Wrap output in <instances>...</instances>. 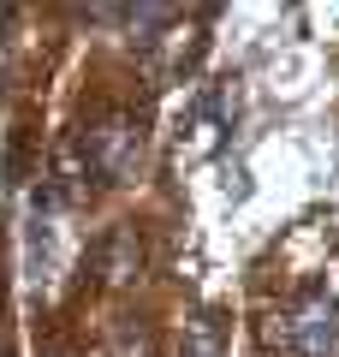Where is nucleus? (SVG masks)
<instances>
[{
  "instance_id": "obj_1",
  "label": "nucleus",
  "mask_w": 339,
  "mask_h": 357,
  "mask_svg": "<svg viewBox=\"0 0 339 357\" xmlns=\"http://www.w3.org/2000/svg\"><path fill=\"white\" fill-rule=\"evenodd\" d=\"M84 167L101 178V185H131L143 173V155H149V131H143L137 114L126 107H107L84 126Z\"/></svg>"
},
{
  "instance_id": "obj_2",
  "label": "nucleus",
  "mask_w": 339,
  "mask_h": 357,
  "mask_svg": "<svg viewBox=\"0 0 339 357\" xmlns=\"http://www.w3.org/2000/svg\"><path fill=\"white\" fill-rule=\"evenodd\" d=\"M262 340L280 357H339V304L322 292H303L262 321Z\"/></svg>"
},
{
  "instance_id": "obj_3",
  "label": "nucleus",
  "mask_w": 339,
  "mask_h": 357,
  "mask_svg": "<svg viewBox=\"0 0 339 357\" xmlns=\"http://www.w3.org/2000/svg\"><path fill=\"white\" fill-rule=\"evenodd\" d=\"M96 274H101V286H113V292H131V286L143 280V232H137V220H119V227L101 238Z\"/></svg>"
},
{
  "instance_id": "obj_4",
  "label": "nucleus",
  "mask_w": 339,
  "mask_h": 357,
  "mask_svg": "<svg viewBox=\"0 0 339 357\" xmlns=\"http://www.w3.org/2000/svg\"><path fill=\"white\" fill-rule=\"evenodd\" d=\"M107 357H155V328H149L143 316L113 321V333H107Z\"/></svg>"
},
{
  "instance_id": "obj_5",
  "label": "nucleus",
  "mask_w": 339,
  "mask_h": 357,
  "mask_svg": "<svg viewBox=\"0 0 339 357\" xmlns=\"http://www.w3.org/2000/svg\"><path fill=\"white\" fill-rule=\"evenodd\" d=\"M179 357H226V321L214 316V310H202V316L185 328V351Z\"/></svg>"
},
{
  "instance_id": "obj_6",
  "label": "nucleus",
  "mask_w": 339,
  "mask_h": 357,
  "mask_svg": "<svg viewBox=\"0 0 339 357\" xmlns=\"http://www.w3.org/2000/svg\"><path fill=\"white\" fill-rule=\"evenodd\" d=\"M0 89H6V18H0Z\"/></svg>"
}]
</instances>
